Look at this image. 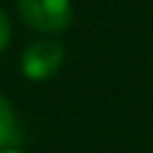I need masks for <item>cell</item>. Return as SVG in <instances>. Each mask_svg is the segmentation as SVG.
Wrapping results in <instances>:
<instances>
[{"label":"cell","mask_w":153,"mask_h":153,"mask_svg":"<svg viewBox=\"0 0 153 153\" xmlns=\"http://www.w3.org/2000/svg\"><path fill=\"white\" fill-rule=\"evenodd\" d=\"M10 38H12V22H10L7 12L0 10V53L10 45Z\"/></svg>","instance_id":"cell-4"},{"label":"cell","mask_w":153,"mask_h":153,"mask_svg":"<svg viewBox=\"0 0 153 153\" xmlns=\"http://www.w3.org/2000/svg\"><path fill=\"white\" fill-rule=\"evenodd\" d=\"M65 62V45L55 38L33 41L22 55V72L31 81H45L60 72Z\"/></svg>","instance_id":"cell-2"},{"label":"cell","mask_w":153,"mask_h":153,"mask_svg":"<svg viewBox=\"0 0 153 153\" xmlns=\"http://www.w3.org/2000/svg\"><path fill=\"white\" fill-rule=\"evenodd\" d=\"M19 141H22V129L17 122V112L12 103L5 96H0V151L14 148Z\"/></svg>","instance_id":"cell-3"},{"label":"cell","mask_w":153,"mask_h":153,"mask_svg":"<svg viewBox=\"0 0 153 153\" xmlns=\"http://www.w3.org/2000/svg\"><path fill=\"white\" fill-rule=\"evenodd\" d=\"M22 19L41 33H60L72 22L69 0H17Z\"/></svg>","instance_id":"cell-1"},{"label":"cell","mask_w":153,"mask_h":153,"mask_svg":"<svg viewBox=\"0 0 153 153\" xmlns=\"http://www.w3.org/2000/svg\"><path fill=\"white\" fill-rule=\"evenodd\" d=\"M0 153H24V151H19V148H5V151H0Z\"/></svg>","instance_id":"cell-5"}]
</instances>
